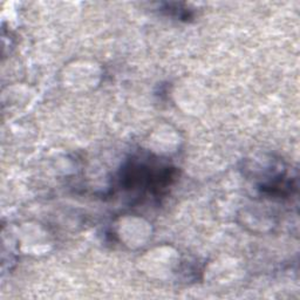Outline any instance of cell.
Instances as JSON below:
<instances>
[{
	"label": "cell",
	"mask_w": 300,
	"mask_h": 300,
	"mask_svg": "<svg viewBox=\"0 0 300 300\" xmlns=\"http://www.w3.org/2000/svg\"><path fill=\"white\" fill-rule=\"evenodd\" d=\"M163 11H166L170 16L180 20H188L192 18V13L186 8H180V4H166V8H163Z\"/></svg>",
	"instance_id": "obj_1"
}]
</instances>
